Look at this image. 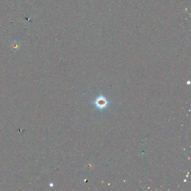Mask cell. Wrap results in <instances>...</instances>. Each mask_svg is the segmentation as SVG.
I'll list each match as a JSON object with an SVG mask.
<instances>
[{"instance_id":"2","label":"cell","mask_w":191,"mask_h":191,"mask_svg":"<svg viewBox=\"0 0 191 191\" xmlns=\"http://www.w3.org/2000/svg\"><path fill=\"white\" fill-rule=\"evenodd\" d=\"M21 45L19 41H17L16 40H14L12 41L11 44V48L12 50L14 51H17L19 50L20 49Z\"/></svg>"},{"instance_id":"1","label":"cell","mask_w":191,"mask_h":191,"mask_svg":"<svg viewBox=\"0 0 191 191\" xmlns=\"http://www.w3.org/2000/svg\"><path fill=\"white\" fill-rule=\"evenodd\" d=\"M94 104L98 109L101 110L107 108L108 106L109 101L105 97L101 95L95 99L94 101Z\"/></svg>"}]
</instances>
